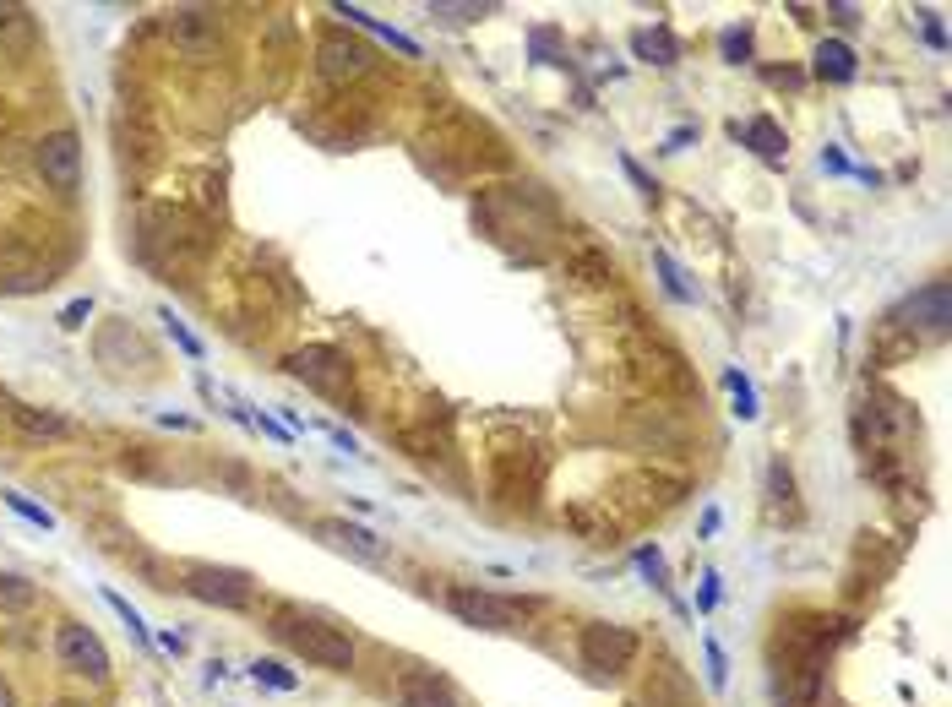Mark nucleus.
I'll use <instances>...</instances> for the list:
<instances>
[{
	"label": "nucleus",
	"instance_id": "nucleus-1",
	"mask_svg": "<svg viewBox=\"0 0 952 707\" xmlns=\"http://www.w3.org/2000/svg\"><path fill=\"white\" fill-rule=\"evenodd\" d=\"M267 626H272V637H278L283 648H294L305 664L338 669V675H349V669H354V637L343 626H332V620L300 610V604H278Z\"/></svg>",
	"mask_w": 952,
	"mask_h": 707
},
{
	"label": "nucleus",
	"instance_id": "nucleus-2",
	"mask_svg": "<svg viewBox=\"0 0 952 707\" xmlns=\"http://www.w3.org/2000/svg\"><path fill=\"white\" fill-rule=\"evenodd\" d=\"M827 691V659L816 642H789V653H778L773 669V702L778 707H816Z\"/></svg>",
	"mask_w": 952,
	"mask_h": 707
},
{
	"label": "nucleus",
	"instance_id": "nucleus-3",
	"mask_svg": "<svg viewBox=\"0 0 952 707\" xmlns=\"http://www.w3.org/2000/svg\"><path fill=\"white\" fill-rule=\"evenodd\" d=\"M637 653H642V637L632 626H610V620H588L583 637H577V659H583V669H593L599 680L626 675V669L637 664Z\"/></svg>",
	"mask_w": 952,
	"mask_h": 707
},
{
	"label": "nucleus",
	"instance_id": "nucleus-4",
	"mask_svg": "<svg viewBox=\"0 0 952 707\" xmlns=\"http://www.w3.org/2000/svg\"><path fill=\"white\" fill-rule=\"evenodd\" d=\"M283 370H289L294 381H305V387H316L321 398H349V387H354L349 354L332 349V343H305V349H294L283 359Z\"/></svg>",
	"mask_w": 952,
	"mask_h": 707
},
{
	"label": "nucleus",
	"instance_id": "nucleus-5",
	"mask_svg": "<svg viewBox=\"0 0 952 707\" xmlns=\"http://www.w3.org/2000/svg\"><path fill=\"white\" fill-rule=\"evenodd\" d=\"M55 659L66 675H77V680H93V686H104L109 680V648H104V637H98L93 626H82V620H66V626H55Z\"/></svg>",
	"mask_w": 952,
	"mask_h": 707
},
{
	"label": "nucleus",
	"instance_id": "nucleus-6",
	"mask_svg": "<svg viewBox=\"0 0 952 707\" xmlns=\"http://www.w3.org/2000/svg\"><path fill=\"white\" fill-rule=\"evenodd\" d=\"M447 610L463 620V626H479V631H517L523 626V604L501 599V593H485V588H474V582L447 588Z\"/></svg>",
	"mask_w": 952,
	"mask_h": 707
},
{
	"label": "nucleus",
	"instance_id": "nucleus-7",
	"mask_svg": "<svg viewBox=\"0 0 952 707\" xmlns=\"http://www.w3.org/2000/svg\"><path fill=\"white\" fill-rule=\"evenodd\" d=\"M180 588L202 604H218V610H245L256 582H251V572H234V566H185Z\"/></svg>",
	"mask_w": 952,
	"mask_h": 707
},
{
	"label": "nucleus",
	"instance_id": "nucleus-8",
	"mask_svg": "<svg viewBox=\"0 0 952 707\" xmlns=\"http://www.w3.org/2000/svg\"><path fill=\"white\" fill-rule=\"evenodd\" d=\"M33 164H39L44 185H55L60 196H77L82 185V142L77 131H49L39 147H33Z\"/></svg>",
	"mask_w": 952,
	"mask_h": 707
},
{
	"label": "nucleus",
	"instance_id": "nucleus-9",
	"mask_svg": "<svg viewBox=\"0 0 952 707\" xmlns=\"http://www.w3.org/2000/svg\"><path fill=\"white\" fill-rule=\"evenodd\" d=\"M164 33H169V44H175L185 60H213V55H218V39H224V33H218V17H213V11H196V6L169 11Z\"/></svg>",
	"mask_w": 952,
	"mask_h": 707
},
{
	"label": "nucleus",
	"instance_id": "nucleus-10",
	"mask_svg": "<svg viewBox=\"0 0 952 707\" xmlns=\"http://www.w3.org/2000/svg\"><path fill=\"white\" fill-rule=\"evenodd\" d=\"M316 71L327 82H360L365 71H370V44L360 39H349V33H327V39L316 44Z\"/></svg>",
	"mask_w": 952,
	"mask_h": 707
},
{
	"label": "nucleus",
	"instance_id": "nucleus-11",
	"mask_svg": "<svg viewBox=\"0 0 952 707\" xmlns=\"http://www.w3.org/2000/svg\"><path fill=\"white\" fill-rule=\"evenodd\" d=\"M898 321H904V327H920V332H947V321H952L947 283L936 278V283H925V289H914L909 300L898 305Z\"/></svg>",
	"mask_w": 952,
	"mask_h": 707
},
{
	"label": "nucleus",
	"instance_id": "nucleus-12",
	"mask_svg": "<svg viewBox=\"0 0 952 707\" xmlns=\"http://www.w3.org/2000/svg\"><path fill=\"white\" fill-rule=\"evenodd\" d=\"M398 702L403 707H457V691L436 669H403L398 675Z\"/></svg>",
	"mask_w": 952,
	"mask_h": 707
},
{
	"label": "nucleus",
	"instance_id": "nucleus-13",
	"mask_svg": "<svg viewBox=\"0 0 952 707\" xmlns=\"http://www.w3.org/2000/svg\"><path fill=\"white\" fill-rule=\"evenodd\" d=\"M6 414H11V425H17L22 436H33V441H71V436H77V425H71L66 414H55V408L6 403Z\"/></svg>",
	"mask_w": 952,
	"mask_h": 707
},
{
	"label": "nucleus",
	"instance_id": "nucleus-14",
	"mask_svg": "<svg viewBox=\"0 0 952 707\" xmlns=\"http://www.w3.org/2000/svg\"><path fill=\"white\" fill-rule=\"evenodd\" d=\"M735 136L751 147V153L762 158V164H784V153H789V136H784V126L778 120H768V115H751L746 126H735Z\"/></svg>",
	"mask_w": 952,
	"mask_h": 707
},
{
	"label": "nucleus",
	"instance_id": "nucleus-15",
	"mask_svg": "<svg viewBox=\"0 0 952 707\" xmlns=\"http://www.w3.org/2000/svg\"><path fill=\"white\" fill-rule=\"evenodd\" d=\"M811 71H816L822 82H849V77L860 71V60H855V49H849L844 39H822V44H816Z\"/></svg>",
	"mask_w": 952,
	"mask_h": 707
},
{
	"label": "nucleus",
	"instance_id": "nucleus-16",
	"mask_svg": "<svg viewBox=\"0 0 952 707\" xmlns=\"http://www.w3.org/2000/svg\"><path fill=\"white\" fill-rule=\"evenodd\" d=\"M648 707H697V697H691V686L680 680V669H675V664H664L659 675H653Z\"/></svg>",
	"mask_w": 952,
	"mask_h": 707
},
{
	"label": "nucleus",
	"instance_id": "nucleus-17",
	"mask_svg": "<svg viewBox=\"0 0 952 707\" xmlns=\"http://www.w3.org/2000/svg\"><path fill=\"white\" fill-rule=\"evenodd\" d=\"M332 11H338V17H349L354 28H365V33H376V39H387L392 49H403V55H419V44L408 39V33L387 28V22H376V17H370V11H365V6H332Z\"/></svg>",
	"mask_w": 952,
	"mask_h": 707
},
{
	"label": "nucleus",
	"instance_id": "nucleus-18",
	"mask_svg": "<svg viewBox=\"0 0 952 707\" xmlns=\"http://www.w3.org/2000/svg\"><path fill=\"white\" fill-rule=\"evenodd\" d=\"M39 604V588H33L22 572H0V615H28Z\"/></svg>",
	"mask_w": 952,
	"mask_h": 707
},
{
	"label": "nucleus",
	"instance_id": "nucleus-19",
	"mask_svg": "<svg viewBox=\"0 0 952 707\" xmlns=\"http://www.w3.org/2000/svg\"><path fill=\"white\" fill-rule=\"evenodd\" d=\"M0 44H6V49H28L33 44V11L28 6L0 0Z\"/></svg>",
	"mask_w": 952,
	"mask_h": 707
},
{
	"label": "nucleus",
	"instance_id": "nucleus-20",
	"mask_svg": "<svg viewBox=\"0 0 952 707\" xmlns=\"http://www.w3.org/2000/svg\"><path fill=\"white\" fill-rule=\"evenodd\" d=\"M321 533H332V539H338L343 550H354L360 561H381V539L370 528H360V523H327Z\"/></svg>",
	"mask_w": 952,
	"mask_h": 707
},
{
	"label": "nucleus",
	"instance_id": "nucleus-21",
	"mask_svg": "<svg viewBox=\"0 0 952 707\" xmlns=\"http://www.w3.org/2000/svg\"><path fill=\"white\" fill-rule=\"evenodd\" d=\"M632 49H637L642 60H653V66H670V60L680 55V44L670 39V28H659V33H637Z\"/></svg>",
	"mask_w": 952,
	"mask_h": 707
},
{
	"label": "nucleus",
	"instance_id": "nucleus-22",
	"mask_svg": "<svg viewBox=\"0 0 952 707\" xmlns=\"http://www.w3.org/2000/svg\"><path fill=\"white\" fill-rule=\"evenodd\" d=\"M251 680H256V686H272V691H294V686H300V675H294V669H283L278 659H256V664H251Z\"/></svg>",
	"mask_w": 952,
	"mask_h": 707
},
{
	"label": "nucleus",
	"instance_id": "nucleus-23",
	"mask_svg": "<svg viewBox=\"0 0 952 707\" xmlns=\"http://www.w3.org/2000/svg\"><path fill=\"white\" fill-rule=\"evenodd\" d=\"M0 495H6V506H11V512L22 517V523H33V528H55V512H49V506L28 501V495H22V490H0Z\"/></svg>",
	"mask_w": 952,
	"mask_h": 707
},
{
	"label": "nucleus",
	"instance_id": "nucleus-24",
	"mask_svg": "<svg viewBox=\"0 0 952 707\" xmlns=\"http://www.w3.org/2000/svg\"><path fill=\"white\" fill-rule=\"evenodd\" d=\"M158 321H164V332H169V338H175V343H180V349L191 354V359H202V354H207V349H202V338H196V332L185 327V321H180V316H175V310H169V305L158 310Z\"/></svg>",
	"mask_w": 952,
	"mask_h": 707
},
{
	"label": "nucleus",
	"instance_id": "nucleus-25",
	"mask_svg": "<svg viewBox=\"0 0 952 707\" xmlns=\"http://www.w3.org/2000/svg\"><path fill=\"white\" fill-rule=\"evenodd\" d=\"M104 604H109V610H115L120 620H126V631H131L136 642H153V626H147V620L136 615V604H131V599H120V593H104Z\"/></svg>",
	"mask_w": 952,
	"mask_h": 707
},
{
	"label": "nucleus",
	"instance_id": "nucleus-26",
	"mask_svg": "<svg viewBox=\"0 0 952 707\" xmlns=\"http://www.w3.org/2000/svg\"><path fill=\"white\" fill-rule=\"evenodd\" d=\"M724 387H729V398H735L740 419H757V392H751V381L740 376V370H724Z\"/></svg>",
	"mask_w": 952,
	"mask_h": 707
},
{
	"label": "nucleus",
	"instance_id": "nucleus-27",
	"mask_svg": "<svg viewBox=\"0 0 952 707\" xmlns=\"http://www.w3.org/2000/svg\"><path fill=\"white\" fill-rule=\"evenodd\" d=\"M659 272H664V289H670L675 300H691V283L680 278V267L670 262V251H659Z\"/></svg>",
	"mask_w": 952,
	"mask_h": 707
},
{
	"label": "nucleus",
	"instance_id": "nucleus-28",
	"mask_svg": "<svg viewBox=\"0 0 952 707\" xmlns=\"http://www.w3.org/2000/svg\"><path fill=\"white\" fill-rule=\"evenodd\" d=\"M88 316H93V300H71L66 310H60V327H66V332H77Z\"/></svg>",
	"mask_w": 952,
	"mask_h": 707
},
{
	"label": "nucleus",
	"instance_id": "nucleus-29",
	"mask_svg": "<svg viewBox=\"0 0 952 707\" xmlns=\"http://www.w3.org/2000/svg\"><path fill=\"white\" fill-rule=\"evenodd\" d=\"M724 55H729V60H746V55H751V33L729 28V33H724Z\"/></svg>",
	"mask_w": 952,
	"mask_h": 707
},
{
	"label": "nucleus",
	"instance_id": "nucleus-30",
	"mask_svg": "<svg viewBox=\"0 0 952 707\" xmlns=\"http://www.w3.org/2000/svg\"><path fill=\"white\" fill-rule=\"evenodd\" d=\"M637 566H642V572H648V577L664 588V555H659V550H642V555H637Z\"/></svg>",
	"mask_w": 952,
	"mask_h": 707
},
{
	"label": "nucleus",
	"instance_id": "nucleus-31",
	"mask_svg": "<svg viewBox=\"0 0 952 707\" xmlns=\"http://www.w3.org/2000/svg\"><path fill=\"white\" fill-rule=\"evenodd\" d=\"M708 680H713V686H724V680H729V669H724V653H719V642H708Z\"/></svg>",
	"mask_w": 952,
	"mask_h": 707
},
{
	"label": "nucleus",
	"instance_id": "nucleus-32",
	"mask_svg": "<svg viewBox=\"0 0 952 707\" xmlns=\"http://www.w3.org/2000/svg\"><path fill=\"white\" fill-rule=\"evenodd\" d=\"M436 17H479V6H436Z\"/></svg>",
	"mask_w": 952,
	"mask_h": 707
},
{
	"label": "nucleus",
	"instance_id": "nucleus-33",
	"mask_svg": "<svg viewBox=\"0 0 952 707\" xmlns=\"http://www.w3.org/2000/svg\"><path fill=\"white\" fill-rule=\"evenodd\" d=\"M0 707H17V691H11L6 675H0Z\"/></svg>",
	"mask_w": 952,
	"mask_h": 707
},
{
	"label": "nucleus",
	"instance_id": "nucleus-34",
	"mask_svg": "<svg viewBox=\"0 0 952 707\" xmlns=\"http://www.w3.org/2000/svg\"><path fill=\"white\" fill-rule=\"evenodd\" d=\"M55 707H82V702H55Z\"/></svg>",
	"mask_w": 952,
	"mask_h": 707
}]
</instances>
